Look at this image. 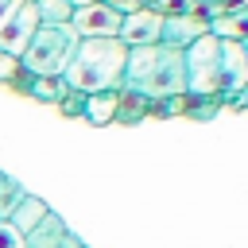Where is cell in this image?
Instances as JSON below:
<instances>
[{"mask_svg": "<svg viewBox=\"0 0 248 248\" xmlns=\"http://www.w3.org/2000/svg\"><path fill=\"white\" fill-rule=\"evenodd\" d=\"M81 248H85V244H81Z\"/></svg>", "mask_w": 248, "mask_h": 248, "instance_id": "cell-23", "label": "cell"}, {"mask_svg": "<svg viewBox=\"0 0 248 248\" xmlns=\"http://www.w3.org/2000/svg\"><path fill=\"white\" fill-rule=\"evenodd\" d=\"M236 101H240V105H248V85L240 89V97H236Z\"/></svg>", "mask_w": 248, "mask_h": 248, "instance_id": "cell-21", "label": "cell"}, {"mask_svg": "<svg viewBox=\"0 0 248 248\" xmlns=\"http://www.w3.org/2000/svg\"><path fill=\"white\" fill-rule=\"evenodd\" d=\"M120 23H124V12L112 0L74 4V16H70V27L78 39H120Z\"/></svg>", "mask_w": 248, "mask_h": 248, "instance_id": "cell-5", "label": "cell"}, {"mask_svg": "<svg viewBox=\"0 0 248 248\" xmlns=\"http://www.w3.org/2000/svg\"><path fill=\"white\" fill-rule=\"evenodd\" d=\"M35 8L43 23H70L74 16V0H35Z\"/></svg>", "mask_w": 248, "mask_h": 248, "instance_id": "cell-14", "label": "cell"}, {"mask_svg": "<svg viewBox=\"0 0 248 248\" xmlns=\"http://www.w3.org/2000/svg\"><path fill=\"white\" fill-rule=\"evenodd\" d=\"M19 4H23V0H0V23H4V19H8V16L19 8Z\"/></svg>", "mask_w": 248, "mask_h": 248, "instance_id": "cell-19", "label": "cell"}, {"mask_svg": "<svg viewBox=\"0 0 248 248\" xmlns=\"http://www.w3.org/2000/svg\"><path fill=\"white\" fill-rule=\"evenodd\" d=\"M19 70H23V66H19V58L0 50V85H12V81L19 78Z\"/></svg>", "mask_w": 248, "mask_h": 248, "instance_id": "cell-16", "label": "cell"}, {"mask_svg": "<svg viewBox=\"0 0 248 248\" xmlns=\"http://www.w3.org/2000/svg\"><path fill=\"white\" fill-rule=\"evenodd\" d=\"M124 89L143 93L151 105L155 101H178V97H186V58H182V46H167V43L128 46Z\"/></svg>", "mask_w": 248, "mask_h": 248, "instance_id": "cell-1", "label": "cell"}, {"mask_svg": "<svg viewBox=\"0 0 248 248\" xmlns=\"http://www.w3.org/2000/svg\"><path fill=\"white\" fill-rule=\"evenodd\" d=\"M116 108H120V89H108V93H85V108L81 116L89 124H108L116 120Z\"/></svg>", "mask_w": 248, "mask_h": 248, "instance_id": "cell-9", "label": "cell"}, {"mask_svg": "<svg viewBox=\"0 0 248 248\" xmlns=\"http://www.w3.org/2000/svg\"><path fill=\"white\" fill-rule=\"evenodd\" d=\"M124 62H128V46L120 39H81L62 81L74 93L124 89Z\"/></svg>", "mask_w": 248, "mask_h": 248, "instance_id": "cell-2", "label": "cell"}, {"mask_svg": "<svg viewBox=\"0 0 248 248\" xmlns=\"http://www.w3.org/2000/svg\"><path fill=\"white\" fill-rule=\"evenodd\" d=\"M23 194H27V190H23L12 174H4V170H0V221H8V213L19 205V198H23Z\"/></svg>", "mask_w": 248, "mask_h": 248, "instance_id": "cell-15", "label": "cell"}, {"mask_svg": "<svg viewBox=\"0 0 248 248\" xmlns=\"http://www.w3.org/2000/svg\"><path fill=\"white\" fill-rule=\"evenodd\" d=\"M58 248H81V240H78V236H74V232H66V236H62V244H58Z\"/></svg>", "mask_w": 248, "mask_h": 248, "instance_id": "cell-20", "label": "cell"}, {"mask_svg": "<svg viewBox=\"0 0 248 248\" xmlns=\"http://www.w3.org/2000/svg\"><path fill=\"white\" fill-rule=\"evenodd\" d=\"M58 108H62L66 116H78V112L85 108V93H74V89H70V93L62 97V105H58Z\"/></svg>", "mask_w": 248, "mask_h": 248, "instance_id": "cell-18", "label": "cell"}, {"mask_svg": "<svg viewBox=\"0 0 248 248\" xmlns=\"http://www.w3.org/2000/svg\"><path fill=\"white\" fill-rule=\"evenodd\" d=\"M27 93H31L35 101H46V105H62V97L70 93V85H66L62 78H31Z\"/></svg>", "mask_w": 248, "mask_h": 248, "instance_id": "cell-13", "label": "cell"}, {"mask_svg": "<svg viewBox=\"0 0 248 248\" xmlns=\"http://www.w3.org/2000/svg\"><path fill=\"white\" fill-rule=\"evenodd\" d=\"M244 58H248V39H244Z\"/></svg>", "mask_w": 248, "mask_h": 248, "instance_id": "cell-22", "label": "cell"}, {"mask_svg": "<svg viewBox=\"0 0 248 248\" xmlns=\"http://www.w3.org/2000/svg\"><path fill=\"white\" fill-rule=\"evenodd\" d=\"M205 31L217 35V39H236V43H244V39H248V8L236 12V16H221V19H213Z\"/></svg>", "mask_w": 248, "mask_h": 248, "instance_id": "cell-12", "label": "cell"}, {"mask_svg": "<svg viewBox=\"0 0 248 248\" xmlns=\"http://www.w3.org/2000/svg\"><path fill=\"white\" fill-rule=\"evenodd\" d=\"M244 85H248L244 43H236V39H221V97H240Z\"/></svg>", "mask_w": 248, "mask_h": 248, "instance_id": "cell-8", "label": "cell"}, {"mask_svg": "<svg viewBox=\"0 0 248 248\" xmlns=\"http://www.w3.org/2000/svg\"><path fill=\"white\" fill-rule=\"evenodd\" d=\"M0 248H27V236H23L16 225L0 221Z\"/></svg>", "mask_w": 248, "mask_h": 248, "instance_id": "cell-17", "label": "cell"}, {"mask_svg": "<svg viewBox=\"0 0 248 248\" xmlns=\"http://www.w3.org/2000/svg\"><path fill=\"white\" fill-rule=\"evenodd\" d=\"M46 213H50V209H46V202H43V198H35V194H23V198H19V205L8 213V225H16V229L27 236V232H31V229H35V225L46 217Z\"/></svg>", "mask_w": 248, "mask_h": 248, "instance_id": "cell-10", "label": "cell"}, {"mask_svg": "<svg viewBox=\"0 0 248 248\" xmlns=\"http://www.w3.org/2000/svg\"><path fill=\"white\" fill-rule=\"evenodd\" d=\"M39 8H35V0H23L4 23H0V50L4 54H16V58H23V50H27V43L35 39V31H39Z\"/></svg>", "mask_w": 248, "mask_h": 248, "instance_id": "cell-6", "label": "cell"}, {"mask_svg": "<svg viewBox=\"0 0 248 248\" xmlns=\"http://www.w3.org/2000/svg\"><path fill=\"white\" fill-rule=\"evenodd\" d=\"M163 19L159 12L151 8H136V12H124V23H120V43L124 46H151L163 39Z\"/></svg>", "mask_w": 248, "mask_h": 248, "instance_id": "cell-7", "label": "cell"}, {"mask_svg": "<svg viewBox=\"0 0 248 248\" xmlns=\"http://www.w3.org/2000/svg\"><path fill=\"white\" fill-rule=\"evenodd\" d=\"M78 43L81 39L74 35L70 23H39V31L27 43L19 66L31 78H62L66 66H70V58H74V50H78Z\"/></svg>", "mask_w": 248, "mask_h": 248, "instance_id": "cell-3", "label": "cell"}, {"mask_svg": "<svg viewBox=\"0 0 248 248\" xmlns=\"http://www.w3.org/2000/svg\"><path fill=\"white\" fill-rule=\"evenodd\" d=\"M186 97H221V39L202 31L182 46Z\"/></svg>", "mask_w": 248, "mask_h": 248, "instance_id": "cell-4", "label": "cell"}, {"mask_svg": "<svg viewBox=\"0 0 248 248\" xmlns=\"http://www.w3.org/2000/svg\"><path fill=\"white\" fill-rule=\"evenodd\" d=\"M66 232H70V229H66V221L50 209V213H46V217H43V221L27 232V248H58Z\"/></svg>", "mask_w": 248, "mask_h": 248, "instance_id": "cell-11", "label": "cell"}]
</instances>
